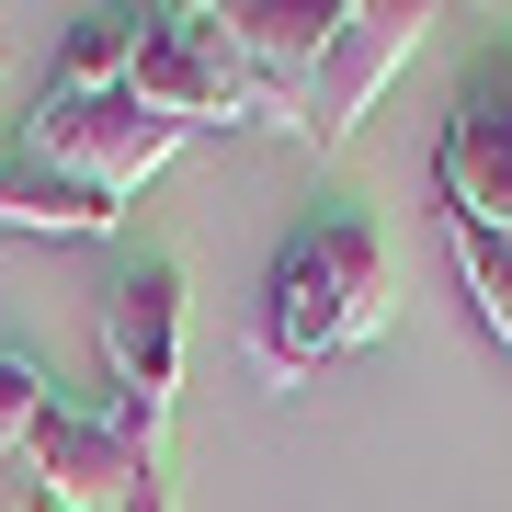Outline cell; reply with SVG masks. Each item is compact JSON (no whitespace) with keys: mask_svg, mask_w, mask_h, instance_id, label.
<instances>
[{"mask_svg":"<svg viewBox=\"0 0 512 512\" xmlns=\"http://www.w3.org/2000/svg\"><path fill=\"white\" fill-rule=\"evenodd\" d=\"M387 308H399V262H387L376 217L319 205V217L285 228L274 274H262V308H251V376H262V387H308L319 365H342L353 342H376Z\"/></svg>","mask_w":512,"mask_h":512,"instance_id":"6da1fadb","label":"cell"},{"mask_svg":"<svg viewBox=\"0 0 512 512\" xmlns=\"http://www.w3.org/2000/svg\"><path fill=\"white\" fill-rule=\"evenodd\" d=\"M183 137L194 126H171V114L137 103V92H46L35 114H23L12 160H35V171H57V183L126 205L137 183H160V171L183 160Z\"/></svg>","mask_w":512,"mask_h":512,"instance_id":"7a4b0ae2","label":"cell"},{"mask_svg":"<svg viewBox=\"0 0 512 512\" xmlns=\"http://www.w3.org/2000/svg\"><path fill=\"white\" fill-rule=\"evenodd\" d=\"M126 92L160 103L171 126H274L262 114V80L228 35V0H171V12H137V57Z\"/></svg>","mask_w":512,"mask_h":512,"instance_id":"3957f363","label":"cell"},{"mask_svg":"<svg viewBox=\"0 0 512 512\" xmlns=\"http://www.w3.org/2000/svg\"><path fill=\"white\" fill-rule=\"evenodd\" d=\"M103 365H114V421L137 444L171 433V399H183V262L148 251L126 285L103 296Z\"/></svg>","mask_w":512,"mask_h":512,"instance_id":"277c9868","label":"cell"},{"mask_svg":"<svg viewBox=\"0 0 512 512\" xmlns=\"http://www.w3.org/2000/svg\"><path fill=\"white\" fill-rule=\"evenodd\" d=\"M23 478H35V512H126L137 490H160V444H137L114 410L92 421L57 399L23 444Z\"/></svg>","mask_w":512,"mask_h":512,"instance_id":"5b68a950","label":"cell"},{"mask_svg":"<svg viewBox=\"0 0 512 512\" xmlns=\"http://www.w3.org/2000/svg\"><path fill=\"white\" fill-rule=\"evenodd\" d=\"M342 12L353 0H228V35H239V57L262 80V114L285 137H308V103H319L330 46H342Z\"/></svg>","mask_w":512,"mask_h":512,"instance_id":"8992f818","label":"cell"},{"mask_svg":"<svg viewBox=\"0 0 512 512\" xmlns=\"http://www.w3.org/2000/svg\"><path fill=\"white\" fill-rule=\"evenodd\" d=\"M421 35H433L421 0H353V12H342V46H330V69H319V103H308V148H342L353 126H365V103L421 57Z\"/></svg>","mask_w":512,"mask_h":512,"instance_id":"52a82bcc","label":"cell"},{"mask_svg":"<svg viewBox=\"0 0 512 512\" xmlns=\"http://www.w3.org/2000/svg\"><path fill=\"white\" fill-rule=\"evenodd\" d=\"M0 228H46V239H114V228H126V205H103V194L57 183V171H35V160H0Z\"/></svg>","mask_w":512,"mask_h":512,"instance_id":"ba28073f","label":"cell"},{"mask_svg":"<svg viewBox=\"0 0 512 512\" xmlns=\"http://www.w3.org/2000/svg\"><path fill=\"white\" fill-rule=\"evenodd\" d=\"M126 57H137V12H80L46 92H126Z\"/></svg>","mask_w":512,"mask_h":512,"instance_id":"9c48e42d","label":"cell"},{"mask_svg":"<svg viewBox=\"0 0 512 512\" xmlns=\"http://www.w3.org/2000/svg\"><path fill=\"white\" fill-rule=\"evenodd\" d=\"M46 410H57V399H46V365H35V353H12V342H0V456H23Z\"/></svg>","mask_w":512,"mask_h":512,"instance_id":"30bf717a","label":"cell"},{"mask_svg":"<svg viewBox=\"0 0 512 512\" xmlns=\"http://www.w3.org/2000/svg\"><path fill=\"white\" fill-rule=\"evenodd\" d=\"M126 512H171V478H160V490H137V501H126Z\"/></svg>","mask_w":512,"mask_h":512,"instance_id":"8fae6325","label":"cell"}]
</instances>
